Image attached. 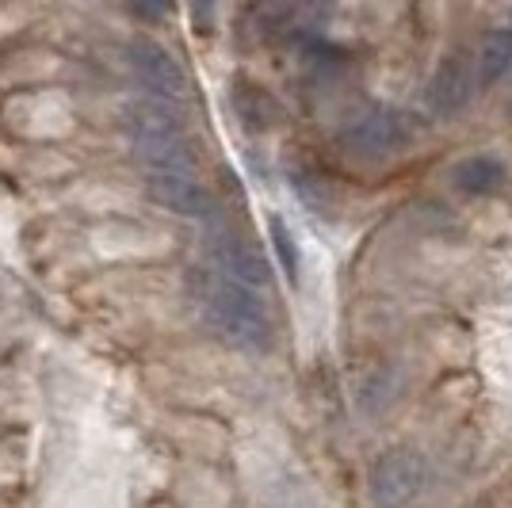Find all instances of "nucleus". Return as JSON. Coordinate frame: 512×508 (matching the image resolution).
<instances>
[{
  "label": "nucleus",
  "mask_w": 512,
  "mask_h": 508,
  "mask_svg": "<svg viewBox=\"0 0 512 508\" xmlns=\"http://www.w3.org/2000/svg\"><path fill=\"white\" fill-rule=\"evenodd\" d=\"M428 459L413 447H394L375 459L371 466V501L379 508H409L413 501H421L428 489Z\"/></svg>",
  "instance_id": "obj_3"
},
{
  "label": "nucleus",
  "mask_w": 512,
  "mask_h": 508,
  "mask_svg": "<svg viewBox=\"0 0 512 508\" xmlns=\"http://www.w3.org/2000/svg\"><path fill=\"white\" fill-rule=\"evenodd\" d=\"M478 85H482L478 81V62H470L467 54H455V58H448V62L436 69L432 88H428V100H432V107L440 115H455L459 107L470 104V96H474Z\"/></svg>",
  "instance_id": "obj_7"
},
{
  "label": "nucleus",
  "mask_w": 512,
  "mask_h": 508,
  "mask_svg": "<svg viewBox=\"0 0 512 508\" xmlns=\"http://www.w3.org/2000/svg\"><path fill=\"white\" fill-rule=\"evenodd\" d=\"M176 104L165 100H142L127 107V130L146 176H195V157L188 134L176 119Z\"/></svg>",
  "instance_id": "obj_2"
},
{
  "label": "nucleus",
  "mask_w": 512,
  "mask_h": 508,
  "mask_svg": "<svg viewBox=\"0 0 512 508\" xmlns=\"http://www.w3.org/2000/svg\"><path fill=\"white\" fill-rule=\"evenodd\" d=\"M199 298H203V314L211 321V329L222 340H230L234 348H245V352L272 348V314L260 291L211 268Z\"/></svg>",
  "instance_id": "obj_1"
},
{
  "label": "nucleus",
  "mask_w": 512,
  "mask_h": 508,
  "mask_svg": "<svg viewBox=\"0 0 512 508\" xmlns=\"http://www.w3.org/2000/svg\"><path fill=\"white\" fill-rule=\"evenodd\" d=\"M272 245H276V256H279V264H283V272L291 279H299V245H295L291 230H287L279 218H272Z\"/></svg>",
  "instance_id": "obj_11"
},
{
  "label": "nucleus",
  "mask_w": 512,
  "mask_h": 508,
  "mask_svg": "<svg viewBox=\"0 0 512 508\" xmlns=\"http://www.w3.org/2000/svg\"><path fill=\"white\" fill-rule=\"evenodd\" d=\"M451 184L463 191V195H493V191L505 184V165L497 157H467L459 161L451 172Z\"/></svg>",
  "instance_id": "obj_9"
},
{
  "label": "nucleus",
  "mask_w": 512,
  "mask_h": 508,
  "mask_svg": "<svg viewBox=\"0 0 512 508\" xmlns=\"http://www.w3.org/2000/svg\"><path fill=\"white\" fill-rule=\"evenodd\" d=\"M192 20L199 31H211L214 23V0H192Z\"/></svg>",
  "instance_id": "obj_13"
},
{
  "label": "nucleus",
  "mask_w": 512,
  "mask_h": 508,
  "mask_svg": "<svg viewBox=\"0 0 512 508\" xmlns=\"http://www.w3.org/2000/svg\"><path fill=\"white\" fill-rule=\"evenodd\" d=\"M409 142V123L402 111H390V107H371L363 111L360 119H352L344 130V149L356 153L363 161H383L390 153Z\"/></svg>",
  "instance_id": "obj_4"
},
{
  "label": "nucleus",
  "mask_w": 512,
  "mask_h": 508,
  "mask_svg": "<svg viewBox=\"0 0 512 508\" xmlns=\"http://www.w3.org/2000/svg\"><path fill=\"white\" fill-rule=\"evenodd\" d=\"M474 62H478V81H482V85H497L512 69V27L493 31L490 39L482 43Z\"/></svg>",
  "instance_id": "obj_10"
},
{
  "label": "nucleus",
  "mask_w": 512,
  "mask_h": 508,
  "mask_svg": "<svg viewBox=\"0 0 512 508\" xmlns=\"http://www.w3.org/2000/svg\"><path fill=\"white\" fill-rule=\"evenodd\" d=\"M127 62H130V69H134V77L146 85V92H150L153 100L180 104V100L188 96V77H184L180 62L172 58L165 46L138 39V43L127 46Z\"/></svg>",
  "instance_id": "obj_5"
},
{
  "label": "nucleus",
  "mask_w": 512,
  "mask_h": 508,
  "mask_svg": "<svg viewBox=\"0 0 512 508\" xmlns=\"http://www.w3.org/2000/svg\"><path fill=\"white\" fill-rule=\"evenodd\" d=\"M169 0H134V12L142 16V20H150V23H161L165 16H169Z\"/></svg>",
  "instance_id": "obj_12"
},
{
  "label": "nucleus",
  "mask_w": 512,
  "mask_h": 508,
  "mask_svg": "<svg viewBox=\"0 0 512 508\" xmlns=\"http://www.w3.org/2000/svg\"><path fill=\"white\" fill-rule=\"evenodd\" d=\"M211 268L214 272H222V276L237 279V283H245V287H253V291H268V283H272V276H268V264H264V256L256 253L249 241H241L237 233L230 230H218L211 237Z\"/></svg>",
  "instance_id": "obj_6"
},
{
  "label": "nucleus",
  "mask_w": 512,
  "mask_h": 508,
  "mask_svg": "<svg viewBox=\"0 0 512 508\" xmlns=\"http://www.w3.org/2000/svg\"><path fill=\"white\" fill-rule=\"evenodd\" d=\"M153 199L161 207H169L172 214H184V218H203L211 211V195L199 184V176H146Z\"/></svg>",
  "instance_id": "obj_8"
}]
</instances>
